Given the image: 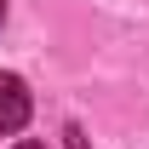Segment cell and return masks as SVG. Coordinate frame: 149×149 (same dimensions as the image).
Segmentation results:
<instances>
[{
  "label": "cell",
  "instance_id": "obj_1",
  "mask_svg": "<svg viewBox=\"0 0 149 149\" xmlns=\"http://www.w3.org/2000/svg\"><path fill=\"white\" fill-rule=\"evenodd\" d=\"M29 120V86L17 74H0V132H23Z\"/></svg>",
  "mask_w": 149,
  "mask_h": 149
},
{
  "label": "cell",
  "instance_id": "obj_3",
  "mask_svg": "<svg viewBox=\"0 0 149 149\" xmlns=\"http://www.w3.org/2000/svg\"><path fill=\"white\" fill-rule=\"evenodd\" d=\"M0 23H6V0H0Z\"/></svg>",
  "mask_w": 149,
  "mask_h": 149
},
{
  "label": "cell",
  "instance_id": "obj_2",
  "mask_svg": "<svg viewBox=\"0 0 149 149\" xmlns=\"http://www.w3.org/2000/svg\"><path fill=\"white\" fill-rule=\"evenodd\" d=\"M17 149H46V143H17Z\"/></svg>",
  "mask_w": 149,
  "mask_h": 149
}]
</instances>
